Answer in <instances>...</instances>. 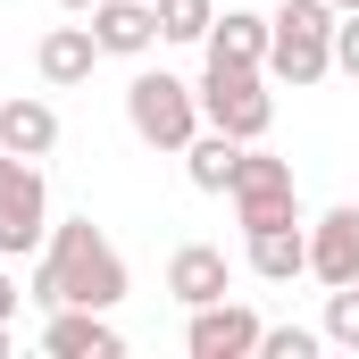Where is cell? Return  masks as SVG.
I'll return each mask as SVG.
<instances>
[{
  "label": "cell",
  "instance_id": "obj_10",
  "mask_svg": "<svg viewBox=\"0 0 359 359\" xmlns=\"http://www.w3.org/2000/svg\"><path fill=\"white\" fill-rule=\"evenodd\" d=\"M42 351L50 359H117V326H109V309H50V326H42Z\"/></svg>",
  "mask_w": 359,
  "mask_h": 359
},
{
  "label": "cell",
  "instance_id": "obj_8",
  "mask_svg": "<svg viewBox=\"0 0 359 359\" xmlns=\"http://www.w3.org/2000/svg\"><path fill=\"white\" fill-rule=\"evenodd\" d=\"M309 276L334 292V284H359V201L343 209H326L318 226H309Z\"/></svg>",
  "mask_w": 359,
  "mask_h": 359
},
{
  "label": "cell",
  "instance_id": "obj_13",
  "mask_svg": "<svg viewBox=\"0 0 359 359\" xmlns=\"http://www.w3.org/2000/svg\"><path fill=\"white\" fill-rule=\"evenodd\" d=\"M34 67H42V84H92V67H100V42H92V25H50L42 34V50H34Z\"/></svg>",
  "mask_w": 359,
  "mask_h": 359
},
{
  "label": "cell",
  "instance_id": "obj_7",
  "mask_svg": "<svg viewBox=\"0 0 359 359\" xmlns=\"http://www.w3.org/2000/svg\"><path fill=\"white\" fill-rule=\"evenodd\" d=\"M259 334H268V326H259L243 301H201L192 326H184V351H192V359H251Z\"/></svg>",
  "mask_w": 359,
  "mask_h": 359
},
{
  "label": "cell",
  "instance_id": "obj_22",
  "mask_svg": "<svg viewBox=\"0 0 359 359\" xmlns=\"http://www.w3.org/2000/svg\"><path fill=\"white\" fill-rule=\"evenodd\" d=\"M59 8H76V17H92V0H59Z\"/></svg>",
  "mask_w": 359,
  "mask_h": 359
},
{
  "label": "cell",
  "instance_id": "obj_9",
  "mask_svg": "<svg viewBox=\"0 0 359 359\" xmlns=\"http://www.w3.org/2000/svg\"><path fill=\"white\" fill-rule=\"evenodd\" d=\"M92 42L100 59H142L159 42V0H92Z\"/></svg>",
  "mask_w": 359,
  "mask_h": 359
},
{
  "label": "cell",
  "instance_id": "obj_15",
  "mask_svg": "<svg viewBox=\"0 0 359 359\" xmlns=\"http://www.w3.org/2000/svg\"><path fill=\"white\" fill-rule=\"evenodd\" d=\"M251 268L268 276V284L309 276V226H268V234H251Z\"/></svg>",
  "mask_w": 359,
  "mask_h": 359
},
{
  "label": "cell",
  "instance_id": "obj_19",
  "mask_svg": "<svg viewBox=\"0 0 359 359\" xmlns=\"http://www.w3.org/2000/svg\"><path fill=\"white\" fill-rule=\"evenodd\" d=\"M326 351V326H268L259 334V359H318Z\"/></svg>",
  "mask_w": 359,
  "mask_h": 359
},
{
  "label": "cell",
  "instance_id": "obj_12",
  "mask_svg": "<svg viewBox=\"0 0 359 359\" xmlns=\"http://www.w3.org/2000/svg\"><path fill=\"white\" fill-rule=\"evenodd\" d=\"M226 284H234V268H226V251H217V243H184L176 259H168V292H176L184 309L226 301Z\"/></svg>",
  "mask_w": 359,
  "mask_h": 359
},
{
  "label": "cell",
  "instance_id": "obj_20",
  "mask_svg": "<svg viewBox=\"0 0 359 359\" xmlns=\"http://www.w3.org/2000/svg\"><path fill=\"white\" fill-rule=\"evenodd\" d=\"M334 67L359 84V8H351V17H334Z\"/></svg>",
  "mask_w": 359,
  "mask_h": 359
},
{
  "label": "cell",
  "instance_id": "obj_11",
  "mask_svg": "<svg viewBox=\"0 0 359 359\" xmlns=\"http://www.w3.org/2000/svg\"><path fill=\"white\" fill-rule=\"evenodd\" d=\"M0 151H17V159H50V151H59V109L34 100V92L0 100Z\"/></svg>",
  "mask_w": 359,
  "mask_h": 359
},
{
  "label": "cell",
  "instance_id": "obj_2",
  "mask_svg": "<svg viewBox=\"0 0 359 359\" xmlns=\"http://www.w3.org/2000/svg\"><path fill=\"white\" fill-rule=\"evenodd\" d=\"M268 76L292 92L334 76V0H284L268 17Z\"/></svg>",
  "mask_w": 359,
  "mask_h": 359
},
{
  "label": "cell",
  "instance_id": "obj_17",
  "mask_svg": "<svg viewBox=\"0 0 359 359\" xmlns=\"http://www.w3.org/2000/svg\"><path fill=\"white\" fill-rule=\"evenodd\" d=\"M217 8L209 0H159V42H209Z\"/></svg>",
  "mask_w": 359,
  "mask_h": 359
},
{
  "label": "cell",
  "instance_id": "obj_6",
  "mask_svg": "<svg viewBox=\"0 0 359 359\" xmlns=\"http://www.w3.org/2000/svg\"><path fill=\"white\" fill-rule=\"evenodd\" d=\"M50 243V184H42V159H17L0 151V259H25Z\"/></svg>",
  "mask_w": 359,
  "mask_h": 359
},
{
  "label": "cell",
  "instance_id": "obj_4",
  "mask_svg": "<svg viewBox=\"0 0 359 359\" xmlns=\"http://www.w3.org/2000/svg\"><path fill=\"white\" fill-rule=\"evenodd\" d=\"M192 92H201V126H217V134H234V142H259L276 126L268 67H209Z\"/></svg>",
  "mask_w": 359,
  "mask_h": 359
},
{
  "label": "cell",
  "instance_id": "obj_21",
  "mask_svg": "<svg viewBox=\"0 0 359 359\" xmlns=\"http://www.w3.org/2000/svg\"><path fill=\"white\" fill-rule=\"evenodd\" d=\"M17 301H25V292H17V284H8V276H0V326H8V318H17Z\"/></svg>",
  "mask_w": 359,
  "mask_h": 359
},
{
  "label": "cell",
  "instance_id": "obj_24",
  "mask_svg": "<svg viewBox=\"0 0 359 359\" xmlns=\"http://www.w3.org/2000/svg\"><path fill=\"white\" fill-rule=\"evenodd\" d=\"M0 351H8V326H0Z\"/></svg>",
  "mask_w": 359,
  "mask_h": 359
},
{
  "label": "cell",
  "instance_id": "obj_5",
  "mask_svg": "<svg viewBox=\"0 0 359 359\" xmlns=\"http://www.w3.org/2000/svg\"><path fill=\"white\" fill-rule=\"evenodd\" d=\"M226 201H234L243 234H268V226H301V192H292V168H284V159H268L259 142H243V159H234V184H226Z\"/></svg>",
  "mask_w": 359,
  "mask_h": 359
},
{
  "label": "cell",
  "instance_id": "obj_18",
  "mask_svg": "<svg viewBox=\"0 0 359 359\" xmlns=\"http://www.w3.org/2000/svg\"><path fill=\"white\" fill-rule=\"evenodd\" d=\"M326 343L334 351H359V284H334L326 292Z\"/></svg>",
  "mask_w": 359,
  "mask_h": 359
},
{
  "label": "cell",
  "instance_id": "obj_23",
  "mask_svg": "<svg viewBox=\"0 0 359 359\" xmlns=\"http://www.w3.org/2000/svg\"><path fill=\"white\" fill-rule=\"evenodd\" d=\"M351 8H359V0H334V17H351Z\"/></svg>",
  "mask_w": 359,
  "mask_h": 359
},
{
  "label": "cell",
  "instance_id": "obj_3",
  "mask_svg": "<svg viewBox=\"0 0 359 359\" xmlns=\"http://www.w3.org/2000/svg\"><path fill=\"white\" fill-rule=\"evenodd\" d=\"M126 126L151 142V151H184L192 134H201V92L168 76V67H142L134 84H126Z\"/></svg>",
  "mask_w": 359,
  "mask_h": 359
},
{
  "label": "cell",
  "instance_id": "obj_14",
  "mask_svg": "<svg viewBox=\"0 0 359 359\" xmlns=\"http://www.w3.org/2000/svg\"><path fill=\"white\" fill-rule=\"evenodd\" d=\"M209 67H268V17H251V8H226L217 25H209Z\"/></svg>",
  "mask_w": 359,
  "mask_h": 359
},
{
  "label": "cell",
  "instance_id": "obj_1",
  "mask_svg": "<svg viewBox=\"0 0 359 359\" xmlns=\"http://www.w3.org/2000/svg\"><path fill=\"white\" fill-rule=\"evenodd\" d=\"M25 301H34V309H117V301H126V259H117V243H109L92 217H59L50 243H42V259H34V276H25Z\"/></svg>",
  "mask_w": 359,
  "mask_h": 359
},
{
  "label": "cell",
  "instance_id": "obj_16",
  "mask_svg": "<svg viewBox=\"0 0 359 359\" xmlns=\"http://www.w3.org/2000/svg\"><path fill=\"white\" fill-rule=\"evenodd\" d=\"M234 159H243V142L217 134V126H201V134L184 142V176L201 184V192H226V184H234Z\"/></svg>",
  "mask_w": 359,
  "mask_h": 359
}]
</instances>
